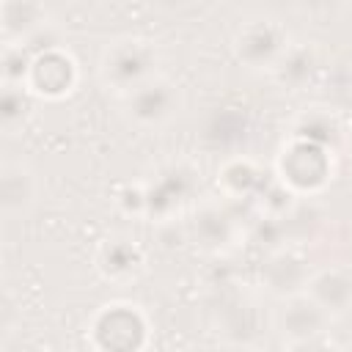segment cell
<instances>
[{
	"instance_id": "cell-1",
	"label": "cell",
	"mask_w": 352,
	"mask_h": 352,
	"mask_svg": "<svg viewBox=\"0 0 352 352\" xmlns=\"http://www.w3.org/2000/svg\"><path fill=\"white\" fill-rule=\"evenodd\" d=\"M157 50L143 38H118L102 52L99 77L116 94H129L154 77Z\"/></svg>"
},
{
	"instance_id": "cell-2",
	"label": "cell",
	"mask_w": 352,
	"mask_h": 352,
	"mask_svg": "<svg viewBox=\"0 0 352 352\" xmlns=\"http://www.w3.org/2000/svg\"><path fill=\"white\" fill-rule=\"evenodd\" d=\"M124 99H126V116L138 126H162L182 107L179 85L160 74H154L151 80H146L143 85L129 91Z\"/></svg>"
},
{
	"instance_id": "cell-3",
	"label": "cell",
	"mask_w": 352,
	"mask_h": 352,
	"mask_svg": "<svg viewBox=\"0 0 352 352\" xmlns=\"http://www.w3.org/2000/svg\"><path fill=\"white\" fill-rule=\"evenodd\" d=\"M195 190H198V179L187 165H168L154 176L151 184L143 187L146 214L157 220H168L192 201Z\"/></svg>"
},
{
	"instance_id": "cell-4",
	"label": "cell",
	"mask_w": 352,
	"mask_h": 352,
	"mask_svg": "<svg viewBox=\"0 0 352 352\" xmlns=\"http://www.w3.org/2000/svg\"><path fill=\"white\" fill-rule=\"evenodd\" d=\"M91 330H94L96 346L102 349H135V346H143L148 324L138 311V305L113 302L96 314Z\"/></svg>"
},
{
	"instance_id": "cell-5",
	"label": "cell",
	"mask_w": 352,
	"mask_h": 352,
	"mask_svg": "<svg viewBox=\"0 0 352 352\" xmlns=\"http://www.w3.org/2000/svg\"><path fill=\"white\" fill-rule=\"evenodd\" d=\"M280 176L294 190H316L330 176V148L308 140H292L280 157Z\"/></svg>"
},
{
	"instance_id": "cell-6",
	"label": "cell",
	"mask_w": 352,
	"mask_h": 352,
	"mask_svg": "<svg viewBox=\"0 0 352 352\" xmlns=\"http://www.w3.org/2000/svg\"><path fill=\"white\" fill-rule=\"evenodd\" d=\"M289 50V36L278 22H250L236 36V58L248 69H275Z\"/></svg>"
},
{
	"instance_id": "cell-7",
	"label": "cell",
	"mask_w": 352,
	"mask_h": 352,
	"mask_svg": "<svg viewBox=\"0 0 352 352\" xmlns=\"http://www.w3.org/2000/svg\"><path fill=\"white\" fill-rule=\"evenodd\" d=\"M74 82H77V66L58 47L44 50L33 58V66H30V74H28V88L33 94L60 99L74 88Z\"/></svg>"
},
{
	"instance_id": "cell-8",
	"label": "cell",
	"mask_w": 352,
	"mask_h": 352,
	"mask_svg": "<svg viewBox=\"0 0 352 352\" xmlns=\"http://www.w3.org/2000/svg\"><path fill=\"white\" fill-rule=\"evenodd\" d=\"M327 322L330 314L308 294L292 297L280 314V330L292 338V346H316L314 336H322Z\"/></svg>"
},
{
	"instance_id": "cell-9",
	"label": "cell",
	"mask_w": 352,
	"mask_h": 352,
	"mask_svg": "<svg viewBox=\"0 0 352 352\" xmlns=\"http://www.w3.org/2000/svg\"><path fill=\"white\" fill-rule=\"evenodd\" d=\"M41 0H6L3 3V36L6 44H22L38 33L47 22Z\"/></svg>"
},
{
	"instance_id": "cell-10",
	"label": "cell",
	"mask_w": 352,
	"mask_h": 352,
	"mask_svg": "<svg viewBox=\"0 0 352 352\" xmlns=\"http://www.w3.org/2000/svg\"><path fill=\"white\" fill-rule=\"evenodd\" d=\"M305 286H308L305 294L314 302H319L330 316L344 314L352 305V278L344 275L341 270H322Z\"/></svg>"
},
{
	"instance_id": "cell-11",
	"label": "cell",
	"mask_w": 352,
	"mask_h": 352,
	"mask_svg": "<svg viewBox=\"0 0 352 352\" xmlns=\"http://www.w3.org/2000/svg\"><path fill=\"white\" fill-rule=\"evenodd\" d=\"M36 201V176L25 165H6L0 176V204L3 214L14 217Z\"/></svg>"
},
{
	"instance_id": "cell-12",
	"label": "cell",
	"mask_w": 352,
	"mask_h": 352,
	"mask_svg": "<svg viewBox=\"0 0 352 352\" xmlns=\"http://www.w3.org/2000/svg\"><path fill=\"white\" fill-rule=\"evenodd\" d=\"M143 267V250L132 239H107L99 250V270L110 280H126Z\"/></svg>"
},
{
	"instance_id": "cell-13",
	"label": "cell",
	"mask_w": 352,
	"mask_h": 352,
	"mask_svg": "<svg viewBox=\"0 0 352 352\" xmlns=\"http://www.w3.org/2000/svg\"><path fill=\"white\" fill-rule=\"evenodd\" d=\"M338 135H341V126H338L336 116L322 110V107H311L294 124V138L297 140H308V143H316L322 148H333Z\"/></svg>"
},
{
	"instance_id": "cell-14",
	"label": "cell",
	"mask_w": 352,
	"mask_h": 352,
	"mask_svg": "<svg viewBox=\"0 0 352 352\" xmlns=\"http://www.w3.org/2000/svg\"><path fill=\"white\" fill-rule=\"evenodd\" d=\"M314 69H316V58L308 47H297V44H289V50L283 52V58L275 63V77L278 82L289 85V88H302L311 77H314Z\"/></svg>"
},
{
	"instance_id": "cell-15",
	"label": "cell",
	"mask_w": 352,
	"mask_h": 352,
	"mask_svg": "<svg viewBox=\"0 0 352 352\" xmlns=\"http://www.w3.org/2000/svg\"><path fill=\"white\" fill-rule=\"evenodd\" d=\"M195 236L209 248H226L234 236V223L220 206H204L195 214Z\"/></svg>"
},
{
	"instance_id": "cell-16",
	"label": "cell",
	"mask_w": 352,
	"mask_h": 352,
	"mask_svg": "<svg viewBox=\"0 0 352 352\" xmlns=\"http://www.w3.org/2000/svg\"><path fill=\"white\" fill-rule=\"evenodd\" d=\"M220 182H223V190L231 192V195H236V198L239 195H250V192H256L264 184L261 170L253 162H248V160L228 162L223 168V173H220Z\"/></svg>"
},
{
	"instance_id": "cell-17",
	"label": "cell",
	"mask_w": 352,
	"mask_h": 352,
	"mask_svg": "<svg viewBox=\"0 0 352 352\" xmlns=\"http://www.w3.org/2000/svg\"><path fill=\"white\" fill-rule=\"evenodd\" d=\"M30 88L25 82L14 85V82H6L3 85V96H0V121H3V129L6 132H14L16 126H22V118L28 116L30 110Z\"/></svg>"
},
{
	"instance_id": "cell-18",
	"label": "cell",
	"mask_w": 352,
	"mask_h": 352,
	"mask_svg": "<svg viewBox=\"0 0 352 352\" xmlns=\"http://www.w3.org/2000/svg\"><path fill=\"white\" fill-rule=\"evenodd\" d=\"M33 52L25 44H6L3 50V82H25L28 85V74L33 66Z\"/></svg>"
}]
</instances>
